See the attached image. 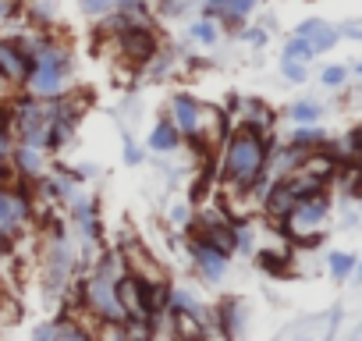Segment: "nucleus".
<instances>
[{"label": "nucleus", "mask_w": 362, "mask_h": 341, "mask_svg": "<svg viewBox=\"0 0 362 341\" xmlns=\"http://www.w3.org/2000/svg\"><path fill=\"white\" fill-rule=\"evenodd\" d=\"M185 256H189V267L196 270V277L203 284H221L231 270V253L203 242L199 235H185Z\"/></svg>", "instance_id": "nucleus-6"}, {"label": "nucleus", "mask_w": 362, "mask_h": 341, "mask_svg": "<svg viewBox=\"0 0 362 341\" xmlns=\"http://www.w3.org/2000/svg\"><path fill=\"white\" fill-rule=\"evenodd\" d=\"M235 36H238L242 43H249V47H256V50L270 43V33H267L263 25H242V29H238Z\"/></svg>", "instance_id": "nucleus-24"}, {"label": "nucleus", "mask_w": 362, "mask_h": 341, "mask_svg": "<svg viewBox=\"0 0 362 341\" xmlns=\"http://www.w3.org/2000/svg\"><path fill=\"white\" fill-rule=\"evenodd\" d=\"M22 40L29 50V75H25L22 93H29L36 100H57V96L71 93V82H75L71 43L54 29H33V33H22Z\"/></svg>", "instance_id": "nucleus-1"}, {"label": "nucleus", "mask_w": 362, "mask_h": 341, "mask_svg": "<svg viewBox=\"0 0 362 341\" xmlns=\"http://www.w3.org/2000/svg\"><path fill=\"white\" fill-rule=\"evenodd\" d=\"M351 277H355V281H362V260L355 263V270H351Z\"/></svg>", "instance_id": "nucleus-29"}, {"label": "nucleus", "mask_w": 362, "mask_h": 341, "mask_svg": "<svg viewBox=\"0 0 362 341\" xmlns=\"http://www.w3.org/2000/svg\"><path fill=\"white\" fill-rule=\"evenodd\" d=\"M327 221H330V196H327V189H323V192L302 196V200L284 214L281 228H284V235H288L291 242H316V238L323 235Z\"/></svg>", "instance_id": "nucleus-5"}, {"label": "nucleus", "mask_w": 362, "mask_h": 341, "mask_svg": "<svg viewBox=\"0 0 362 341\" xmlns=\"http://www.w3.org/2000/svg\"><path fill=\"white\" fill-rule=\"evenodd\" d=\"M259 4H263V0H203L199 15L221 22L224 33H238L242 25H249V18L256 15Z\"/></svg>", "instance_id": "nucleus-9"}, {"label": "nucleus", "mask_w": 362, "mask_h": 341, "mask_svg": "<svg viewBox=\"0 0 362 341\" xmlns=\"http://www.w3.org/2000/svg\"><path fill=\"white\" fill-rule=\"evenodd\" d=\"M29 75V50L22 33H0V86L22 93Z\"/></svg>", "instance_id": "nucleus-7"}, {"label": "nucleus", "mask_w": 362, "mask_h": 341, "mask_svg": "<svg viewBox=\"0 0 362 341\" xmlns=\"http://www.w3.org/2000/svg\"><path fill=\"white\" fill-rule=\"evenodd\" d=\"M291 36H298V40H305L316 54H327V50H334L337 47V40H341V33H337V25H330L327 18H302L298 25H295V33Z\"/></svg>", "instance_id": "nucleus-12"}, {"label": "nucleus", "mask_w": 362, "mask_h": 341, "mask_svg": "<svg viewBox=\"0 0 362 341\" xmlns=\"http://www.w3.org/2000/svg\"><path fill=\"white\" fill-rule=\"evenodd\" d=\"M167 121L177 128L181 142L199 146V149H217L228 135V114L203 103L196 93L177 89L167 100Z\"/></svg>", "instance_id": "nucleus-3"}, {"label": "nucleus", "mask_w": 362, "mask_h": 341, "mask_svg": "<svg viewBox=\"0 0 362 341\" xmlns=\"http://www.w3.org/2000/svg\"><path fill=\"white\" fill-rule=\"evenodd\" d=\"M238 107H242V110L235 114V117H238V125H249V128H256V132H267V135H270V128H274V117H277V114H274L263 100H238Z\"/></svg>", "instance_id": "nucleus-14"}, {"label": "nucleus", "mask_w": 362, "mask_h": 341, "mask_svg": "<svg viewBox=\"0 0 362 341\" xmlns=\"http://www.w3.org/2000/svg\"><path fill=\"white\" fill-rule=\"evenodd\" d=\"M281 75L288 82L302 86V82H309V64L305 61H295V57H281Z\"/></svg>", "instance_id": "nucleus-23"}, {"label": "nucleus", "mask_w": 362, "mask_h": 341, "mask_svg": "<svg viewBox=\"0 0 362 341\" xmlns=\"http://www.w3.org/2000/svg\"><path fill=\"white\" fill-rule=\"evenodd\" d=\"M355 75H362V61H358V64H355Z\"/></svg>", "instance_id": "nucleus-30"}, {"label": "nucleus", "mask_w": 362, "mask_h": 341, "mask_svg": "<svg viewBox=\"0 0 362 341\" xmlns=\"http://www.w3.org/2000/svg\"><path fill=\"white\" fill-rule=\"evenodd\" d=\"M267 153H270V135L256 132L249 125L228 128L221 142V185L231 200L238 196H256L263 192V170H267Z\"/></svg>", "instance_id": "nucleus-2"}, {"label": "nucleus", "mask_w": 362, "mask_h": 341, "mask_svg": "<svg viewBox=\"0 0 362 341\" xmlns=\"http://www.w3.org/2000/svg\"><path fill=\"white\" fill-rule=\"evenodd\" d=\"M11 167H15V178H18V182L40 185V182L47 178V170L54 167V153H47L43 146H33V142H18V139H15Z\"/></svg>", "instance_id": "nucleus-8"}, {"label": "nucleus", "mask_w": 362, "mask_h": 341, "mask_svg": "<svg viewBox=\"0 0 362 341\" xmlns=\"http://www.w3.org/2000/svg\"><path fill=\"white\" fill-rule=\"evenodd\" d=\"M288 146L302 149V153H313V149H327V132L320 125H295Z\"/></svg>", "instance_id": "nucleus-17"}, {"label": "nucleus", "mask_w": 362, "mask_h": 341, "mask_svg": "<svg viewBox=\"0 0 362 341\" xmlns=\"http://www.w3.org/2000/svg\"><path fill=\"white\" fill-rule=\"evenodd\" d=\"M320 82H323L327 89H341V86L348 82V68H341V64H327V68L320 71Z\"/></svg>", "instance_id": "nucleus-26"}, {"label": "nucleus", "mask_w": 362, "mask_h": 341, "mask_svg": "<svg viewBox=\"0 0 362 341\" xmlns=\"http://www.w3.org/2000/svg\"><path fill=\"white\" fill-rule=\"evenodd\" d=\"M121 156H124V163H128V167H139V163L146 160V153L139 149V142H135L128 132H121Z\"/></svg>", "instance_id": "nucleus-25"}, {"label": "nucleus", "mask_w": 362, "mask_h": 341, "mask_svg": "<svg viewBox=\"0 0 362 341\" xmlns=\"http://www.w3.org/2000/svg\"><path fill=\"white\" fill-rule=\"evenodd\" d=\"M36 196L25 182H0V242H18L22 235L36 231Z\"/></svg>", "instance_id": "nucleus-4"}, {"label": "nucleus", "mask_w": 362, "mask_h": 341, "mask_svg": "<svg viewBox=\"0 0 362 341\" xmlns=\"http://www.w3.org/2000/svg\"><path fill=\"white\" fill-rule=\"evenodd\" d=\"M185 36H189V43L192 47H217L221 43V36H224V29H221V22H214V18H206V15H196L192 22H189V29H185Z\"/></svg>", "instance_id": "nucleus-16"}, {"label": "nucleus", "mask_w": 362, "mask_h": 341, "mask_svg": "<svg viewBox=\"0 0 362 341\" xmlns=\"http://www.w3.org/2000/svg\"><path fill=\"white\" fill-rule=\"evenodd\" d=\"M323 117V103L320 100H295L288 107V121L291 125H320Z\"/></svg>", "instance_id": "nucleus-18"}, {"label": "nucleus", "mask_w": 362, "mask_h": 341, "mask_svg": "<svg viewBox=\"0 0 362 341\" xmlns=\"http://www.w3.org/2000/svg\"><path fill=\"white\" fill-rule=\"evenodd\" d=\"M355 263H358V256L341 253V249L327 256V270H330V277H334V281H348V277H351V270H355Z\"/></svg>", "instance_id": "nucleus-20"}, {"label": "nucleus", "mask_w": 362, "mask_h": 341, "mask_svg": "<svg viewBox=\"0 0 362 341\" xmlns=\"http://www.w3.org/2000/svg\"><path fill=\"white\" fill-rule=\"evenodd\" d=\"M302 341H309V337H302Z\"/></svg>", "instance_id": "nucleus-31"}, {"label": "nucleus", "mask_w": 362, "mask_h": 341, "mask_svg": "<svg viewBox=\"0 0 362 341\" xmlns=\"http://www.w3.org/2000/svg\"><path fill=\"white\" fill-rule=\"evenodd\" d=\"M22 15L33 29H54L61 15V0H22Z\"/></svg>", "instance_id": "nucleus-13"}, {"label": "nucleus", "mask_w": 362, "mask_h": 341, "mask_svg": "<svg viewBox=\"0 0 362 341\" xmlns=\"http://www.w3.org/2000/svg\"><path fill=\"white\" fill-rule=\"evenodd\" d=\"M214 327L224 341H245L249 334V302L238 295H224L214 309Z\"/></svg>", "instance_id": "nucleus-10"}, {"label": "nucleus", "mask_w": 362, "mask_h": 341, "mask_svg": "<svg viewBox=\"0 0 362 341\" xmlns=\"http://www.w3.org/2000/svg\"><path fill=\"white\" fill-rule=\"evenodd\" d=\"M146 146H149L153 153H160V156H163V153L170 156V153H177L181 146H185V142H181V135H177V128H174V125H170L167 117H160V121L153 125V132H149V139H146Z\"/></svg>", "instance_id": "nucleus-15"}, {"label": "nucleus", "mask_w": 362, "mask_h": 341, "mask_svg": "<svg viewBox=\"0 0 362 341\" xmlns=\"http://www.w3.org/2000/svg\"><path fill=\"white\" fill-rule=\"evenodd\" d=\"M281 57H295V61H305V64H309V61L316 57V50H313L305 40H298V36H288V40H284V50H281Z\"/></svg>", "instance_id": "nucleus-22"}, {"label": "nucleus", "mask_w": 362, "mask_h": 341, "mask_svg": "<svg viewBox=\"0 0 362 341\" xmlns=\"http://www.w3.org/2000/svg\"><path fill=\"white\" fill-rule=\"evenodd\" d=\"M22 18V0H0V33H11V25Z\"/></svg>", "instance_id": "nucleus-21"}, {"label": "nucleus", "mask_w": 362, "mask_h": 341, "mask_svg": "<svg viewBox=\"0 0 362 341\" xmlns=\"http://www.w3.org/2000/svg\"><path fill=\"white\" fill-rule=\"evenodd\" d=\"M163 313H167V316L210 320V309L203 306V299H199L189 284H167V291H163Z\"/></svg>", "instance_id": "nucleus-11"}, {"label": "nucleus", "mask_w": 362, "mask_h": 341, "mask_svg": "<svg viewBox=\"0 0 362 341\" xmlns=\"http://www.w3.org/2000/svg\"><path fill=\"white\" fill-rule=\"evenodd\" d=\"M61 337V320L54 316V320H40L36 327H33V341H57Z\"/></svg>", "instance_id": "nucleus-27"}, {"label": "nucleus", "mask_w": 362, "mask_h": 341, "mask_svg": "<svg viewBox=\"0 0 362 341\" xmlns=\"http://www.w3.org/2000/svg\"><path fill=\"white\" fill-rule=\"evenodd\" d=\"M78 4V11L89 18V22H100V18H107V15H114L124 0H75Z\"/></svg>", "instance_id": "nucleus-19"}, {"label": "nucleus", "mask_w": 362, "mask_h": 341, "mask_svg": "<svg viewBox=\"0 0 362 341\" xmlns=\"http://www.w3.org/2000/svg\"><path fill=\"white\" fill-rule=\"evenodd\" d=\"M337 33H341V36H348V40H362V22H344Z\"/></svg>", "instance_id": "nucleus-28"}]
</instances>
